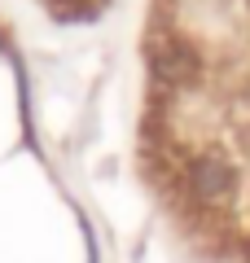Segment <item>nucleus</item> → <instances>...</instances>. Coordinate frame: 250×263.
I'll list each match as a JSON object with an SVG mask.
<instances>
[{
	"label": "nucleus",
	"mask_w": 250,
	"mask_h": 263,
	"mask_svg": "<svg viewBox=\"0 0 250 263\" xmlns=\"http://www.w3.org/2000/svg\"><path fill=\"white\" fill-rule=\"evenodd\" d=\"M189 184H193V193L202 197V202H220V197L228 193V176L220 171V162H202V167H193Z\"/></svg>",
	"instance_id": "f257e3e1"
}]
</instances>
